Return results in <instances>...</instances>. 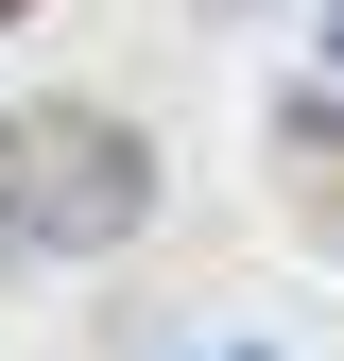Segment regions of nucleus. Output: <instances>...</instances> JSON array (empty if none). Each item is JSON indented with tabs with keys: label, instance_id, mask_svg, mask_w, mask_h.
I'll list each match as a JSON object with an SVG mask.
<instances>
[{
	"label": "nucleus",
	"instance_id": "f03ea898",
	"mask_svg": "<svg viewBox=\"0 0 344 361\" xmlns=\"http://www.w3.org/2000/svg\"><path fill=\"white\" fill-rule=\"evenodd\" d=\"M207 361H276V344H207Z\"/></svg>",
	"mask_w": 344,
	"mask_h": 361
},
{
	"label": "nucleus",
	"instance_id": "7ed1b4c3",
	"mask_svg": "<svg viewBox=\"0 0 344 361\" xmlns=\"http://www.w3.org/2000/svg\"><path fill=\"white\" fill-rule=\"evenodd\" d=\"M18 18H35V0H0V35H18Z\"/></svg>",
	"mask_w": 344,
	"mask_h": 361
},
{
	"label": "nucleus",
	"instance_id": "20e7f679",
	"mask_svg": "<svg viewBox=\"0 0 344 361\" xmlns=\"http://www.w3.org/2000/svg\"><path fill=\"white\" fill-rule=\"evenodd\" d=\"M327 69H344V18H327Z\"/></svg>",
	"mask_w": 344,
	"mask_h": 361
},
{
	"label": "nucleus",
	"instance_id": "39448f33",
	"mask_svg": "<svg viewBox=\"0 0 344 361\" xmlns=\"http://www.w3.org/2000/svg\"><path fill=\"white\" fill-rule=\"evenodd\" d=\"M0 276H18V241H0Z\"/></svg>",
	"mask_w": 344,
	"mask_h": 361
},
{
	"label": "nucleus",
	"instance_id": "f257e3e1",
	"mask_svg": "<svg viewBox=\"0 0 344 361\" xmlns=\"http://www.w3.org/2000/svg\"><path fill=\"white\" fill-rule=\"evenodd\" d=\"M155 224V138L104 104H18L0 121V241H52V258H121Z\"/></svg>",
	"mask_w": 344,
	"mask_h": 361
}]
</instances>
